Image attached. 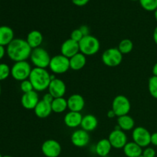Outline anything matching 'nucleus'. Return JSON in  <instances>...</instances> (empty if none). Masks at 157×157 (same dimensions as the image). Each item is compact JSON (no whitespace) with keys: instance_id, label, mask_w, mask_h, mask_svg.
Segmentation results:
<instances>
[{"instance_id":"nucleus-1","label":"nucleus","mask_w":157,"mask_h":157,"mask_svg":"<svg viewBox=\"0 0 157 157\" xmlns=\"http://www.w3.org/2000/svg\"><path fill=\"white\" fill-rule=\"evenodd\" d=\"M32 48L26 40L21 38H14L7 46L6 53L11 60L15 62L26 61L30 58Z\"/></svg>"},{"instance_id":"nucleus-2","label":"nucleus","mask_w":157,"mask_h":157,"mask_svg":"<svg viewBox=\"0 0 157 157\" xmlns=\"http://www.w3.org/2000/svg\"><path fill=\"white\" fill-rule=\"evenodd\" d=\"M29 79L32 84L34 90L37 92L48 89L49 84L52 81L51 74H49L46 69L39 67L32 69Z\"/></svg>"},{"instance_id":"nucleus-3","label":"nucleus","mask_w":157,"mask_h":157,"mask_svg":"<svg viewBox=\"0 0 157 157\" xmlns=\"http://www.w3.org/2000/svg\"><path fill=\"white\" fill-rule=\"evenodd\" d=\"M80 52L85 56H92L98 53L101 48L98 38L91 35L84 36L79 42Z\"/></svg>"},{"instance_id":"nucleus-4","label":"nucleus","mask_w":157,"mask_h":157,"mask_svg":"<svg viewBox=\"0 0 157 157\" xmlns=\"http://www.w3.org/2000/svg\"><path fill=\"white\" fill-rule=\"evenodd\" d=\"M51 57L48 52L43 48L39 47L32 49L30 55V59L35 67L46 69L49 66Z\"/></svg>"},{"instance_id":"nucleus-5","label":"nucleus","mask_w":157,"mask_h":157,"mask_svg":"<svg viewBox=\"0 0 157 157\" xmlns=\"http://www.w3.org/2000/svg\"><path fill=\"white\" fill-rule=\"evenodd\" d=\"M48 67L54 75H62L70 69V60L61 54L55 55L51 58Z\"/></svg>"},{"instance_id":"nucleus-6","label":"nucleus","mask_w":157,"mask_h":157,"mask_svg":"<svg viewBox=\"0 0 157 157\" xmlns=\"http://www.w3.org/2000/svg\"><path fill=\"white\" fill-rule=\"evenodd\" d=\"M32 70V67L27 61H18L11 68V75L14 79L21 82L29 79Z\"/></svg>"},{"instance_id":"nucleus-7","label":"nucleus","mask_w":157,"mask_h":157,"mask_svg":"<svg viewBox=\"0 0 157 157\" xmlns=\"http://www.w3.org/2000/svg\"><path fill=\"white\" fill-rule=\"evenodd\" d=\"M103 63L107 67H117L123 61V55L117 48H110L104 51L101 56Z\"/></svg>"},{"instance_id":"nucleus-8","label":"nucleus","mask_w":157,"mask_h":157,"mask_svg":"<svg viewBox=\"0 0 157 157\" xmlns=\"http://www.w3.org/2000/svg\"><path fill=\"white\" fill-rule=\"evenodd\" d=\"M131 109V104L128 98L124 95H118L115 97L112 103V110L114 111L117 117L128 114Z\"/></svg>"},{"instance_id":"nucleus-9","label":"nucleus","mask_w":157,"mask_h":157,"mask_svg":"<svg viewBox=\"0 0 157 157\" xmlns=\"http://www.w3.org/2000/svg\"><path fill=\"white\" fill-rule=\"evenodd\" d=\"M132 138L133 142L142 148H146L151 144V133L144 127H137L133 129Z\"/></svg>"},{"instance_id":"nucleus-10","label":"nucleus","mask_w":157,"mask_h":157,"mask_svg":"<svg viewBox=\"0 0 157 157\" xmlns=\"http://www.w3.org/2000/svg\"><path fill=\"white\" fill-rule=\"evenodd\" d=\"M41 152L46 157H58L61 153V146L55 140H47L41 145Z\"/></svg>"},{"instance_id":"nucleus-11","label":"nucleus","mask_w":157,"mask_h":157,"mask_svg":"<svg viewBox=\"0 0 157 157\" xmlns=\"http://www.w3.org/2000/svg\"><path fill=\"white\" fill-rule=\"evenodd\" d=\"M108 140L112 147L115 149H123L127 144V136L122 130H113L110 133Z\"/></svg>"},{"instance_id":"nucleus-12","label":"nucleus","mask_w":157,"mask_h":157,"mask_svg":"<svg viewBox=\"0 0 157 157\" xmlns=\"http://www.w3.org/2000/svg\"><path fill=\"white\" fill-rule=\"evenodd\" d=\"M71 140L74 146L79 148L87 147L90 142V135L88 132L83 129L77 130L73 132L71 136Z\"/></svg>"},{"instance_id":"nucleus-13","label":"nucleus","mask_w":157,"mask_h":157,"mask_svg":"<svg viewBox=\"0 0 157 157\" xmlns=\"http://www.w3.org/2000/svg\"><path fill=\"white\" fill-rule=\"evenodd\" d=\"M80 52L79 43L74 41L71 38L65 40L61 46V53L64 56L70 59Z\"/></svg>"},{"instance_id":"nucleus-14","label":"nucleus","mask_w":157,"mask_h":157,"mask_svg":"<svg viewBox=\"0 0 157 157\" xmlns=\"http://www.w3.org/2000/svg\"><path fill=\"white\" fill-rule=\"evenodd\" d=\"M48 93L55 98H64L66 93V85L64 81L58 78L52 80L48 87Z\"/></svg>"},{"instance_id":"nucleus-15","label":"nucleus","mask_w":157,"mask_h":157,"mask_svg":"<svg viewBox=\"0 0 157 157\" xmlns=\"http://www.w3.org/2000/svg\"><path fill=\"white\" fill-rule=\"evenodd\" d=\"M39 101L38 94L35 90L23 94L21 98V105L27 110H34Z\"/></svg>"},{"instance_id":"nucleus-16","label":"nucleus","mask_w":157,"mask_h":157,"mask_svg":"<svg viewBox=\"0 0 157 157\" xmlns=\"http://www.w3.org/2000/svg\"><path fill=\"white\" fill-rule=\"evenodd\" d=\"M67 108L70 111L81 112L85 106V101L81 94H75L67 98Z\"/></svg>"},{"instance_id":"nucleus-17","label":"nucleus","mask_w":157,"mask_h":157,"mask_svg":"<svg viewBox=\"0 0 157 157\" xmlns=\"http://www.w3.org/2000/svg\"><path fill=\"white\" fill-rule=\"evenodd\" d=\"M83 116L81 112L69 111L64 117V123L69 128H76L81 126Z\"/></svg>"},{"instance_id":"nucleus-18","label":"nucleus","mask_w":157,"mask_h":157,"mask_svg":"<svg viewBox=\"0 0 157 157\" xmlns=\"http://www.w3.org/2000/svg\"><path fill=\"white\" fill-rule=\"evenodd\" d=\"M26 41L32 49L41 47L43 41V35L41 32L38 30H32L28 34Z\"/></svg>"},{"instance_id":"nucleus-19","label":"nucleus","mask_w":157,"mask_h":157,"mask_svg":"<svg viewBox=\"0 0 157 157\" xmlns=\"http://www.w3.org/2000/svg\"><path fill=\"white\" fill-rule=\"evenodd\" d=\"M34 112L38 118L44 119V118L48 117L50 116L52 112V104H48V103L41 100L37 104L35 108L34 109Z\"/></svg>"},{"instance_id":"nucleus-20","label":"nucleus","mask_w":157,"mask_h":157,"mask_svg":"<svg viewBox=\"0 0 157 157\" xmlns=\"http://www.w3.org/2000/svg\"><path fill=\"white\" fill-rule=\"evenodd\" d=\"M113 148L108 139H102L95 146V153L101 157H106L110 154Z\"/></svg>"},{"instance_id":"nucleus-21","label":"nucleus","mask_w":157,"mask_h":157,"mask_svg":"<svg viewBox=\"0 0 157 157\" xmlns=\"http://www.w3.org/2000/svg\"><path fill=\"white\" fill-rule=\"evenodd\" d=\"M98 118L93 114H87L83 117L81 121V127L83 130L87 132H90L94 130L98 127Z\"/></svg>"},{"instance_id":"nucleus-22","label":"nucleus","mask_w":157,"mask_h":157,"mask_svg":"<svg viewBox=\"0 0 157 157\" xmlns=\"http://www.w3.org/2000/svg\"><path fill=\"white\" fill-rule=\"evenodd\" d=\"M14 39V32L10 27L0 26V45H9Z\"/></svg>"},{"instance_id":"nucleus-23","label":"nucleus","mask_w":157,"mask_h":157,"mask_svg":"<svg viewBox=\"0 0 157 157\" xmlns=\"http://www.w3.org/2000/svg\"><path fill=\"white\" fill-rule=\"evenodd\" d=\"M123 150L127 157H140L142 156L143 148L133 141L127 143Z\"/></svg>"},{"instance_id":"nucleus-24","label":"nucleus","mask_w":157,"mask_h":157,"mask_svg":"<svg viewBox=\"0 0 157 157\" xmlns=\"http://www.w3.org/2000/svg\"><path fill=\"white\" fill-rule=\"evenodd\" d=\"M69 60H70V68L74 71L81 70L82 68H84L87 63L86 56L81 52L75 55Z\"/></svg>"},{"instance_id":"nucleus-25","label":"nucleus","mask_w":157,"mask_h":157,"mask_svg":"<svg viewBox=\"0 0 157 157\" xmlns=\"http://www.w3.org/2000/svg\"><path fill=\"white\" fill-rule=\"evenodd\" d=\"M117 125L123 131H130L134 129V119L128 114L119 117L117 119Z\"/></svg>"},{"instance_id":"nucleus-26","label":"nucleus","mask_w":157,"mask_h":157,"mask_svg":"<svg viewBox=\"0 0 157 157\" xmlns=\"http://www.w3.org/2000/svg\"><path fill=\"white\" fill-rule=\"evenodd\" d=\"M52 112L61 113L67 109V101L64 98H55L52 103Z\"/></svg>"},{"instance_id":"nucleus-27","label":"nucleus","mask_w":157,"mask_h":157,"mask_svg":"<svg viewBox=\"0 0 157 157\" xmlns=\"http://www.w3.org/2000/svg\"><path fill=\"white\" fill-rule=\"evenodd\" d=\"M117 48L122 53V55L129 54L130 52H132V50L133 48V41L130 39H127V38L122 40L119 43V45H118Z\"/></svg>"},{"instance_id":"nucleus-28","label":"nucleus","mask_w":157,"mask_h":157,"mask_svg":"<svg viewBox=\"0 0 157 157\" xmlns=\"http://www.w3.org/2000/svg\"><path fill=\"white\" fill-rule=\"evenodd\" d=\"M140 4L148 12H155L157 9V0H140Z\"/></svg>"},{"instance_id":"nucleus-29","label":"nucleus","mask_w":157,"mask_h":157,"mask_svg":"<svg viewBox=\"0 0 157 157\" xmlns=\"http://www.w3.org/2000/svg\"><path fill=\"white\" fill-rule=\"evenodd\" d=\"M148 89L150 95L157 99V77L152 76L148 81Z\"/></svg>"},{"instance_id":"nucleus-30","label":"nucleus","mask_w":157,"mask_h":157,"mask_svg":"<svg viewBox=\"0 0 157 157\" xmlns=\"http://www.w3.org/2000/svg\"><path fill=\"white\" fill-rule=\"evenodd\" d=\"M11 75V69L6 64H0V81H4Z\"/></svg>"},{"instance_id":"nucleus-31","label":"nucleus","mask_w":157,"mask_h":157,"mask_svg":"<svg viewBox=\"0 0 157 157\" xmlns=\"http://www.w3.org/2000/svg\"><path fill=\"white\" fill-rule=\"evenodd\" d=\"M20 89L23 92V94L29 93V92L32 91V90H35L33 86H32V84L29 81V79L21 81V84H20Z\"/></svg>"},{"instance_id":"nucleus-32","label":"nucleus","mask_w":157,"mask_h":157,"mask_svg":"<svg viewBox=\"0 0 157 157\" xmlns=\"http://www.w3.org/2000/svg\"><path fill=\"white\" fill-rule=\"evenodd\" d=\"M83 38H84V35L81 33V30H80L79 29H75V30L71 33L70 38H71L72 40H74V41H77V42L78 43L81 41V39H82Z\"/></svg>"},{"instance_id":"nucleus-33","label":"nucleus","mask_w":157,"mask_h":157,"mask_svg":"<svg viewBox=\"0 0 157 157\" xmlns=\"http://www.w3.org/2000/svg\"><path fill=\"white\" fill-rule=\"evenodd\" d=\"M142 156L144 157H155L156 156V151L153 147H146L143 150Z\"/></svg>"},{"instance_id":"nucleus-34","label":"nucleus","mask_w":157,"mask_h":157,"mask_svg":"<svg viewBox=\"0 0 157 157\" xmlns=\"http://www.w3.org/2000/svg\"><path fill=\"white\" fill-rule=\"evenodd\" d=\"M54 99H55V98H54V97L52 96L50 93L45 94H44L42 98V101H44V102L48 103V104H52V103L53 102Z\"/></svg>"},{"instance_id":"nucleus-35","label":"nucleus","mask_w":157,"mask_h":157,"mask_svg":"<svg viewBox=\"0 0 157 157\" xmlns=\"http://www.w3.org/2000/svg\"><path fill=\"white\" fill-rule=\"evenodd\" d=\"M79 29L81 30V33L83 34L84 37L87 36V35H90V29H89V27L87 25H81V27L79 28Z\"/></svg>"},{"instance_id":"nucleus-36","label":"nucleus","mask_w":157,"mask_h":157,"mask_svg":"<svg viewBox=\"0 0 157 157\" xmlns=\"http://www.w3.org/2000/svg\"><path fill=\"white\" fill-rule=\"evenodd\" d=\"M72 2L77 6H84L89 2L90 0H71Z\"/></svg>"},{"instance_id":"nucleus-37","label":"nucleus","mask_w":157,"mask_h":157,"mask_svg":"<svg viewBox=\"0 0 157 157\" xmlns=\"http://www.w3.org/2000/svg\"><path fill=\"white\" fill-rule=\"evenodd\" d=\"M151 144L157 147V132L151 134Z\"/></svg>"},{"instance_id":"nucleus-38","label":"nucleus","mask_w":157,"mask_h":157,"mask_svg":"<svg viewBox=\"0 0 157 157\" xmlns=\"http://www.w3.org/2000/svg\"><path fill=\"white\" fill-rule=\"evenodd\" d=\"M5 54H6V49H5L4 46L0 45V60L4 57Z\"/></svg>"},{"instance_id":"nucleus-39","label":"nucleus","mask_w":157,"mask_h":157,"mask_svg":"<svg viewBox=\"0 0 157 157\" xmlns=\"http://www.w3.org/2000/svg\"><path fill=\"white\" fill-rule=\"evenodd\" d=\"M153 41H154V42L157 44V26L155 28L154 31H153Z\"/></svg>"},{"instance_id":"nucleus-40","label":"nucleus","mask_w":157,"mask_h":157,"mask_svg":"<svg viewBox=\"0 0 157 157\" xmlns=\"http://www.w3.org/2000/svg\"><path fill=\"white\" fill-rule=\"evenodd\" d=\"M107 117H108L109 118H113L117 116H116V114H115L114 111H113V110L111 109V110H109L108 113H107Z\"/></svg>"},{"instance_id":"nucleus-41","label":"nucleus","mask_w":157,"mask_h":157,"mask_svg":"<svg viewBox=\"0 0 157 157\" xmlns=\"http://www.w3.org/2000/svg\"><path fill=\"white\" fill-rule=\"evenodd\" d=\"M152 71H153V76L157 77V62L154 64V66L153 67V70H152Z\"/></svg>"},{"instance_id":"nucleus-42","label":"nucleus","mask_w":157,"mask_h":157,"mask_svg":"<svg viewBox=\"0 0 157 157\" xmlns=\"http://www.w3.org/2000/svg\"><path fill=\"white\" fill-rule=\"evenodd\" d=\"M154 16H155V19L157 21V9L154 12Z\"/></svg>"},{"instance_id":"nucleus-43","label":"nucleus","mask_w":157,"mask_h":157,"mask_svg":"<svg viewBox=\"0 0 157 157\" xmlns=\"http://www.w3.org/2000/svg\"><path fill=\"white\" fill-rule=\"evenodd\" d=\"M2 157H12V156H9V155H6V156H3Z\"/></svg>"},{"instance_id":"nucleus-44","label":"nucleus","mask_w":157,"mask_h":157,"mask_svg":"<svg viewBox=\"0 0 157 157\" xmlns=\"http://www.w3.org/2000/svg\"><path fill=\"white\" fill-rule=\"evenodd\" d=\"M0 95H1V86H0Z\"/></svg>"},{"instance_id":"nucleus-45","label":"nucleus","mask_w":157,"mask_h":157,"mask_svg":"<svg viewBox=\"0 0 157 157\" xmlns=\"http://www.w3.org/2000/svg\"><path fill=\"white\" fill-rule=\"evenodd\" d=\"M131 1H140V0H131Z\"/></svg>"},{"instance_id":"nucleus-46","label":"nucleus","mask_w":157,"mask_h":157,"mask_svg":"<svg viewBox=\"0 0 157 157\" xmlns=\"http://www.w3.org/2000/svg\"><path fill=\"white\" fill-rule=\"evenodd\" d=\"M0 157H2V155H1V154H0Z\"/></svg>"},{"instance_id":"nucleus-47","label":"nucleus","mask_w":157,"mask_h":157,"mask_svg":"<svg viewBox=\"0 0 157 157\" xmlns=\"http://www.w3.org/2000/svg\"><path fill=\"white\" fill-rule=\"evenodd\" d=\"M140 157H144V156H140Z\"/></svg>"}]
</instances>
